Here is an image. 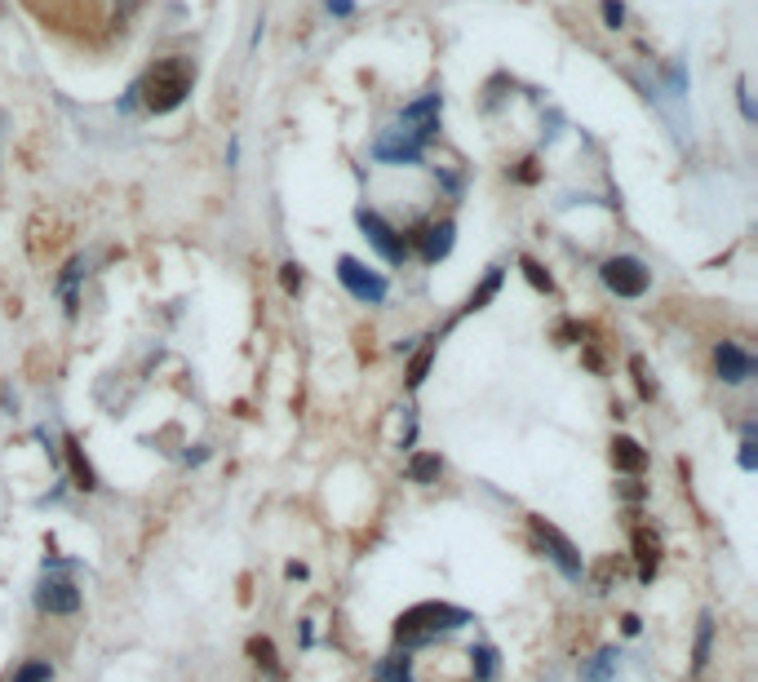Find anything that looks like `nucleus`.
I'll return each mask as SVG.
<instances>
[{"instance_id":"bb28decb","label":"nucleus","mask_w":758,"mask_h":682,"mask_svg":"<svg viewBox=\"0 0 758 682\" xmlns=\"http://www.w3.org/2000/svg\"><path fill=\"white\" fill-rule=\"evenodd\" d=\"M758 465V443H754V426H745V439H741V470H754Z\"/></svg>"},{"instance_id":"aec40b11","label":"nucleus","mask_w":758,"mask_h":682,"mask_svg":"<svg viewBox=\"0 0 758 682\" xmlns=\"http://www.w3.org/2000/svg\"><path fill=\"white\" fill-rule=\"evenodd\" d=\"M710 643H714V616H701V629H696V656H692V669H705V660H710Z\"/></svg>"},{"instance_id":"6ab92c4d","label":"nucleus","mask_w":758,"mask_h":682,"mask_svg":"<svg viewBox=\"0 0 758 682\" xmlns=\"http://www.w3.org/2000/svg\"><path fill=\"white\" fill-rule=\"evenodd\" d=\"M249 656L258 660L271 678H280V660H275V643H271V638H249Z\"/></svg>"},{"instance_id":"f8f14e48","label":"nucleus","mask_w":758,"mask_h":682,"mask_svg":"<svg viewBox=\"0 0 758 682\" xmlns=\"http://www.w3.org/2000/svg\"><path fill=\"white\" fill-rule=\"evenodd\" d=\"M634 558H639V581L652 585V576L661 567V541L652 527H634Z\"/></svg>"},{"instance_id":"c756f323","label":"nucleus","mask_w":758,"mask_h":682,"mask_svg":"<svg viewBox=\"0 0 758 682\" xmlns=\"http://www.w3.org/2000/svg\"><path fill=\"white\" fill-rule=\"evenodd\" d=\"M532 164H537V160H524V169H519V173H515V178H519V182H537V169H532Z\"/></svg>"},{"instance_id":"4be33fe9","label":"nucleus","mask_w":758,"mask_h":682,"mask_svg":"<svg viewBox=\"0 0 758 682\" xmlns=\"http://www.w3.org/2000/svg\"><path fill=\"white\" fill-rule=\"evenodd\" d=\"M617 660H621V656H617V647H603L599 656H594V665H586V669H581V678H586V682H599V678L608 674L612 665H617Z\"/></svg>"},{"instance_id":"20e7f679","label":"nucleus","mask_w":758,"mask_h":682,"mask_svg":"<svg viewBox=\"0 0 758 682\" xmlns=\"http://www.w3.org/2000/svg\"><path fill=\"white\" fill-rule=\"evenodd\" d=\"M528 527H532V541H537L541 550H546V558H550V563L559 567L563 576H568V581H581V576H586V563H581L577 545H572V541H568V536L559 532L555 523H546V519H532Z\"/></svg>"},{"instance_id":"393cba45","label":"nucleus","mask_w":758,"mask_h":682,"mask_svg":"<svg viewBox=\"0 0 758 682\" xmlns=\"http://www.w3.org/2000/svg\"><path fill=\"white\" fill-rule=\"evenodd\" d=\"M302 284H306L302 266H297V262H284V266H280V288H284V293L297 297V293H302Z\"/></svg>"},{"instance_id":"4468645a","label":"nucleus","mask_w":758,"mask_h":682,"mask_svg":"<svg viewBox=\"0 0 758 682\" xmlns=\"http://www.w3.org/2000/svg\"><path fill=\"white\" fill-rule=\"evenodd\" d=\"M63 448H67L71 474H76V488H80V492H98V474H94V465H89L85 452H80V443H76V439H67Z\"/></svg>"},{"instance_id":"a211bd4d","label":"nucleus","mask_w":758,"mask_h":682,"mask_svg":"<svg viewBox=\"0 0 758 682\" xmlns=\"http://www.w3.org/2000/svg\"><path fill=\"white\" fill-rule=\"evenodd\" d=\"M470 669H475V682H493L497 678V651L493 647H475L470 651Z\"/></svg>"},{"instance_id":"1a4fd4ad","label":"nucleus","mask_w":758,"mask_h":682,"mask_svg":"<svg viewBox=\"0 0 758 682\" xmlns=\"http://www.w3.org/2000/svg\"><path fill=\"white\" fill-rule=\"evenodd\" d=\"M714 372H719L723 386H745V381L758 372V359L736 341H719L714 346Z\"/></svg>"},{"instance_id":"0eeeda50","label":"nucleus","mask_w":758,"mask_h":682,"mask_svg":"<svg viewBox=\"0 0 758 682\" xmlns=\"http://www.w3.org/2000/svg\"><path fill=\"white\" fill-rule=\"evenodd\" d=\"M422 155H426V147L404 129H386V133H377V142H373V160L386 164V169H413V164H422Z\"/></svg>"},{"instance_id":"f3484780","label":"nucleus","mask_w":758,"mask_h":682,"mask_svg":"<svg viewBox=\"0 0 758 682\" xmlns=\"http://www.w3.org/2000/svg\"><path fill=\"white\" fill-rule=\"evenodd\" d=\"M377 682H413V660H408V651L404 656H386L382 665H377Z\"/></svg>"},{"instance_id":"5701e85b","label":"nucleus","mask_w":758,"mask_h":682,"mask_svg":"<svg viewBox=\"0 0 758 682\" xmlns=\"http://www.w3.org/2000/svg\"><path fill=\"white\" fill-rule=\"evenodd\" d=\"M54 678V669H49V660H27L23 669H18L9 682H49Z\"/></svg>"},{"instance_id":"2eb2a0df","label":"nucleus","mask_w":758,"mask_h":682,"mask_svg":"<svg viewBox=\"0 0 758 682\" xmlns=\"http://www.w3.org/2000/svg\"><path fill=\"white\" fill-rule=\"evenodd\" d=\"M439 474H444V457H439V452H417V457L408 461V479L413 483H435Z\"/></svg>"},{"instance_id":"7ed1b4c3","label":"nucleus","mask_w":758,"mask_h":682,"mask_svg":"<svg viewBox=\"0 0 758 682\" xmlns=\"http://www.w3.org/2000/svg\"><path fill=\"white\" fill-rule=\"evenodd\" d=\"M599 279H603V288L608 293H617V297H643L652 288V271L639 262V257H630V253H617V257H608V262L599 266Z\"/></svg>"},{"instance_id":"423d86ee","label":"nucleus","mask_w":758,"mask_h":682,"mask_svg":"<svg viewBox=\"0 0 758 682\" xmlns=\"http://www.w3.org/2000/svg\"><path fill=\"white\" fill-rule=\"evenodd\" d=\"M355 226H360V231H364V240L373 244L377 253L386 257V262H391V266H404L408 244H404V235H399V231H395L391 222H386L382 213H377V209H360V213H355Z\"/></svg>"},{"instance_id":"9d476101","label":"nucleus","mask_w":758,"mask_h":682,"mask_svg":"<svg viewBox=\"0 0 758 682\" xmlns=\"http://www.w3.org/2000/svg\"><path fill=\"white\" fill-rule=\"evenodd\" d=\"M36 607L49 616H76L80 612V589L71 581H58V576H45L36 585Z\"/></svg>"},{"instance_id":"a878e982","label":"nucleus","mask_w":758,"mask_h":682,"mask_svg":"<svg viewBox=\"0 0 758 682\" xmlns=\"http://www.w3.org/2000/svg\"><path fill=\"white\" fill-rule=\"evenodd\" d=\"M603 27H612V31H617V27H626V5H621V0H603Z\"/></svg>"},{"instance_id":"b1692460","label":"nucleus","mask_w":758,"mask_h":682,"mask_svg":"<svg viewBox=\"0 0 758 682\" xmlns=\"http://www.w3.org/2000/svg\"><path fill=\"white\" fill-rule=\"evenodd\" d=\"M519 266H524V279H528L532 288H537V293H555V279H550L546 271H541V266L532 262V257H524V262H519Z\"/></svg>"},{"instance_id":"f03ea898","label":"nucleus","mask_w":758,"mask_h":682,"mask_svg":"<svg viewBox=\"0 0 758 682\" xmlns=\"http://www.w3.org/2000/svg\"><path fill=\"white\" fill-rule=\"evenodd\" d=\"M470 625V612L466 607H453V603H417L408 612H399L395 620V643L399 647H426L435 643L439 634H453V629Z\"/></svg>"},{"instance_id":"f257e3e1","label":"nucleus","mask_w":758,"mask_h":682,"mask_svg":"<svg viewBox=\"0 0 758 682\" xmlns=\"http://www.w3.org/2000/svg\"><path fill=\"white\" fill-rule=\"evenodd\" d=\"M196 89V62L182 58V54H169L160 62H151L138 80V102L151 111V116H169L187 102V93Z\"/></svg>"},{"instance_id":"cd10ccee","label":"nucleus","mask_w":758,"mask_h":682,"mask_svg":"<svg viewBox=\"0 0 758 682\" xmlns=\"http://www.w3.org/2000/svg\"><path fill=\"white\" fill-rule=\"evenodd\" d=\"M736 98H741V116H745V120H754V102H750V85H745V80L736 85Z\"/></svg>"},{"instance_id":"ddd939ff","label":"nucleus","mask_w":758,"mask_h":682,"mask_svg":"<svg viewBox=\"0 0 758 682\" xmlns=\"http://www.w3.org/2000/svg\"><path fill=\"white\" fill-rule=\"evenodd\" d=\"M612 465H617L621 474H643L648 470V452L639 448V439L617 434V439H612Z\"/></svg>"},{"instance_id":"7c9ffc66","label":"nucleus","mask_w":758,"mask_h":682,"mask_svg":"<svg viewBox=\"0 0 758 682\" xmlns=\"http://www.w3.org/2000/svg\"><path fill=\"white\" fill-rule=\"evenodd\" d=\"M621 629H626V634L634 638V634H639V629H643V625H639V616H626V620H621Z\"/></svg>"},{"instance_id":"412c9836","label":"nucleus","mask_w":758,"mask_h":682,"mask_svg":"<svg viewBox=\"0 0 758 682\" xmlns=\"http://www.w3.org/2000/svg\"><path fill=\"white\" fill-rule=\"evenodd\" d=\"M430 364H435V346H422L413 355V364H408V390H417L426 381V372H430Z\"/></svg>"},{"instance_id":"6e6552de","label":"nucleus","mask_w":758,"mask_h":682,"mask_svg":"<svg viewBox=\"0 0 758 682\" xmlns=\"http://www.w3.org/2000/svg\"><path fill=\"white\" fill-rule=\"evenodd\" d=\"M439 111H444V98H439V93H422L417 102H408V107L399 111V129L413 133L422 147H430L439 133Z\"/></svg>"},{"instance_id":"9b49d317","label":"nucleus","mask_w":758,"mask_h":682,"mask_svg":"<svg viewBox=\"0 0 758 682\" xmlns=\"http://www.w3.org/2000/svg\"><path fill=\"white\" fill-rule=\"evenodd\" d=\"M457 244V222L453 217H444V222H430L422 235H417V253H422L426 266H439L448 253H453Z\"/></svg>"},{"instance_id":"dca6fc26","label":"nucleus","mask_w":758,"mask_h":682,"mask_svg":"<svg viewBox=\"0 0 758 682\" xmlns=\"http://www.w3.org/2000/svg\"><path fill=\"white\" fill-rule=\"evenodd\" d=\"M501 279H506V271H501V266H488L484 284H479L475 293H470V302H466V315H470V310H484L488 302H493V297L501 293Z\"/></svg>"},{"instance_id":"c85d7f7f","label":"nucleus","mask_w":758,"mask_h":682,"mask_svg":"<svg viewBox=\"0 0 758 682\" xmlns=\"http://www.w3.org/2000/svg\"><path fill=\"white\" fill-rule=\"evenodd\" d=\"M329 14L333 18H351L355 14V0H329Z\"/></svg>"},{"instance_id":"39448f33","label":"nucleus","mask_w":758,"mask_h":682,"mask_svg":"<svg viewBox=\"0 0 758 682\" xmlns=\"http://www.w3.org/2000/svg\"><path fill=\"white\" fill-rule=\"evenodd\" d=\"M337 279H342V288L355 297V302L364 306H382L386 293H391V284H386V275L368 271L360 257H337Z\"/></svg>"}]
</instances>
